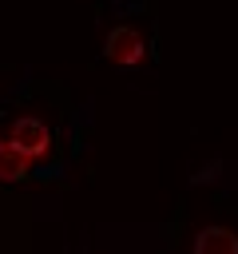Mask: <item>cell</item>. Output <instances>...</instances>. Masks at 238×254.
Wrapping results in <instances>:
<instances>
[{
	"label": "cell",
	"instance_id": "6da1fadb",
	"mask_svg": "<svg viewBox=\"0 0 238 254\" xmlns=\"http://www.w3.org/2000/svg\"><path fill=\"white\" fill-rule=\"evenodd\" d=\"M8 143H12L20 155H28V159H40V155L52 147V131H48V123H44V119H36V115H24V119H16V123L8 127Z\"/></svg>",
	"mask_w": 238,
	"mask_h": 254
},
{
	"label": "cell",
	"instance_id": "7a4b0ae2",
	"mask_svg": "<svg viewBox=\"0 0 238 254\" xmlns=\"http://www.w3.org/2000/svg\"><path fill=\"white\" fill-rule=\"evenodd\" d=\"M103 52H107L111 64H119V67H135V64H143V36H139L135 28H127V24H119V28L107 32Z\"/></svg>",
	"mask_w": 238,
	"mask_h": 254
},
{
	"label": "cell",
	"instance_id": "3957f363",
	"mask_svg": "<svg viewBox=\"0 0 238 254\" xmlns=\"http://www.w3.org/2000/svg\"><path fill=\"white\" fill-rule=\"evenodd\" d=\"M194 254H238V234L226 226H206L194 234Z\"/></svg>",
	"mask_w": 238,
	"mask_h": 254
},
{
	"label": "cell",
	"instance_id": "277c9868",
	"mask_svg": "<svg viewBox=\"0 0 238 254\" xmlns=\"http://www.w3.org/2000/svg\"><path fill=\"white\" fill-rule=\"evenodd\" d=\"M28 171H32V159L20 155V151L4 139V143H0V179H4V183H20V179H28Z\"/></svg>",
	"mask_w": 238,
	"mask_h": 254
}]
</instances>
